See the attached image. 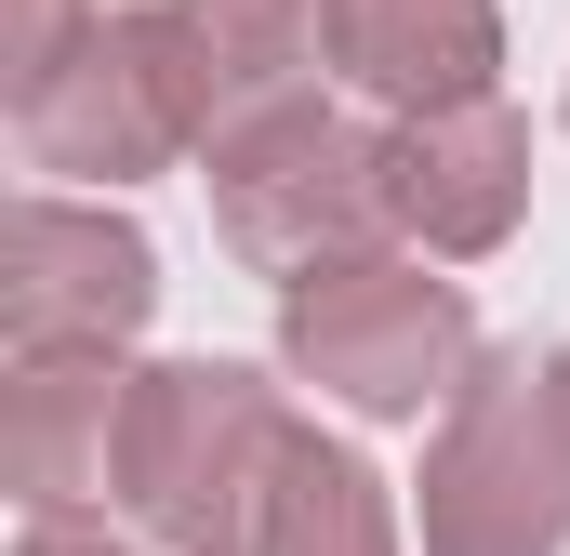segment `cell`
<instances>
[{
	"label": "cell",
	"mask_w": 570,
	"mask_h": 556,
	"mask_svg": "<svg viewBox=\"0 0 570 556\" xmlns=\"http://www.w3.org/2000/svg\"><path fill=\"white\" fill-rule=\"evenodd\" d=\"M292 437L266 424L253 371H146L134 424H120V477L173 544H239L253 530V490L239 464H279Z\"/></svg>",
	"instance_id": "6da1fadb"
},
{
	"label": "cell",
	"mask_w": 570,
	"mask_h": 556,
	"mask_svg": "<svg viewBox=\"0 0 570 556\" xmlns=\"http://www.w3.org/2000/svg\"><path fill=\"white\" fill-rule=\"evenodd\" d=\"M372 266H332L292 291V345H305V371L318 385H345L358 411H425L438 398V358H451V291H425V278H399L385 305L358 291Z\"/></svg>",
	"instance_id": "7a4b0ae2"
},
{
	"label": "cell",
	"mask_w": 570,
	"mask_h": 556,
	"mask_svg": "<svg viewBox=\"0 0 570 556\" xmlns=\"http://www.w3.org/2000/svg\"><path fill=\"white\" fill-rule=\"evenodd\" d=\"M13 252H27V266L67 252V278H13V345H27V358H53L67 331L107 345V331H134V318H146V239L94 226V212H53V199H40V212L13 226Z\"/></svg>",
	"instance_id": "3957f363"
},
{
	"label": "cell",
	"mask_w": 570,
	"mask_h": 556,
	"mask_svg": "<svg viewBox=\"0 0 570 556\" xmlns=\"http://www.w3.org/2000/svg\"><path fill=\"white\" fill-rule=\"evenodd\" d=\"M292 199H318V212H358V146L332 133V120H266V133L226 159V226H239V252H266L292 266Z\"/></svg>",
	"instance_id": "277c9868"
},
{
	"label": "cell",
	"mask_w": 570,
	"mask_h": 556,
	"mask_svg": "<svg viewBox=\"0 0 570 556\" xmlns=\"http://www.w3.org/2000/svg\"><path fill=\"white\" fill-rule=\"evenodd\" d=\"M332 53L372 80V93H464L478 80V53H491V27H478V0H332Z\"/></svg>",
	"instance_id": "5b68a950"
},
{
	"label": "cell",
	"mask_w": 570,
	"mask_h": 556,
	"mask_svg": "<svg viewBox=\"0 0 570 556\" xmlns=\"http://www.w3.org/2000/svg\"><path fill=\"white\" fill-rule=\"evenodd\" d=\"M266 556H372V477L345 450H279V504H266Z\"/></svg>",
	"instance_id": "8992f818"
},
{
	"label": "cell",
	"mask_w": 570,
	"mask_h": 556,
	"mask_svg": "<svg viewBox=\"0 0 570 556\" xmlns=\"http://www.w3.org/2000/svg\"><path fill=\"white\" fill-rule=\"evenodd\" d=\"M27 556H107V544H67V530H27Z\"/></svg>",
	"instance_id": "52a82bcc"
}]
</instances>
